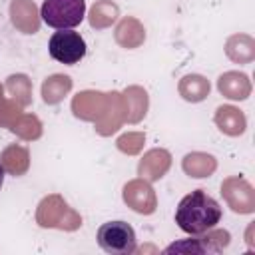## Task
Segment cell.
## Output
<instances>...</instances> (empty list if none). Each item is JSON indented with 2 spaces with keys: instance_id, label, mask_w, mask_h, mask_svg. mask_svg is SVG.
I'll return each instance as SVG.
<instances>
[{
  "instance_id": "1",
  "label": "cell",
  "mask_w": 255,
  "mask_h": 255,
  "mask_svg": "<svg viewBox=\"0 0 255 255\" xmlns=\"http://www.w3.org/2000/svg\"><path fill=\"white\" fill-rule=\"evenodd\" d=\"M219 221H221V207L203 189H195L187 193L177 203L175 223L181 231L189 235H201L213 229Z\"/></svg>"
},
{
  "instance_id": "2",
  "label": "cell",
  "mask_w": 255,
  "mask_h": 255,
  "mask_svg": "<svg viewBox=\"0 0 255 255\" xmlns=\"http://www.w3.org/2000/svg\"><path fill=\"white\" fill-rule=\"evenodd\" d=\"M86 0H44L40 18L54 30H74L84 22Z\"/></svg>"
},
{
  "instance_id": "3",
  "label": "cell",
  "mask_w": 255,
  "mask_h": 255,
  "mask_svg": "<svg viewBox=\"0 0 255 255\" xmlns=\"http://www.w3.org/2000/svg\"><path fill=\"white\" fill-rule=\"evenodd\" d=\"M98 245L110 255H129L137 249L135 231L126 221H108L98 229Z\"/></svg>"
},
{
  "instance_id": "4",
  "label": "cell",
  "mask_w": 255,
  "mask_h": 255,
  "mask_svg": "<svg viewBox=\"0 0 255 255\" xmlns=\"http://www.w3.org/2000/svg\"><path fill=\"white\" fill-rule=\"evenodd\" d=\"M86 50L88 46L84 36L74 30H58L50 36V42H48V54L56 62L68 64V66L78 64L86 56Z\"/></svg>"
},
{
  "instance_id": "5",
  "label": "cell",
  "mask_w": 255,
  "mask_h": 255,
  "mask_svg": "<svg viewBox=\"0 0 255 255\" xmlns=\"http://www.w3.org/2000/svg\"><path fill=\"white\" fill-rule=\"evenodd\" d=\"M4 177H6V169H4V165H0V189H2V183H4Z\"/></svg>"
}]
</instances>
